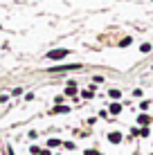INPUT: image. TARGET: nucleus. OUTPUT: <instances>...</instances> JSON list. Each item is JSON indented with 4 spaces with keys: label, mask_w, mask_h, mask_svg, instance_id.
I'll list each match as a JSON object with an SVG mask.
<instances>
[{
    "label": "nucleus",
    "mask_w": 153,
    "mask_h": 155,
    "mask_svg": "<svg viewBox=\"0 0 153 155\" xmlns=\"http://www.w3.org/2000/svg\"><path fill=\"white\" fill-rule=\"evenodd\" d=\"M68 54H70V50H52V52H47V58L50 61H59V58L68 56Z\"/></svg>",
    "instance_id": "nucleus-1"
},
{
    "label": "nucleus",
    "mask_w": 153,
    "mask_h": 155,
    "mask_svg": "<svg viewBox=\"0 0 153 155\" xmlns=\"http://www.w3.org/2000/svg\"><path fill=\"white\" fill-rule=\"evenodd\" d=\"M108 142H110V144H119V142H122V133L113 130V133L108 135Z\"/></svg>",
    "instance_id": "nucleus-2"
},
{
    "label": "nucleus",
    "mask_w": 153,
    "mask_h": 155,
    "mask_svg": "<svg viewBox=\"0 0 153 155\" xmlns=\"http://www.w3.org/2000/svg\"><path fill=\"white\" fill-rule=\"evenodd\" d=\"M79 63H75V65H59V68H52V72H63V70H79Z\"/></svg>",
    "instance_id": "nucleus-3"
},
{
    "label": "nucleus",
    "mask_w": 153,
    "mask_h": 155,
    "mask_svg": "<svg viewBox=\"0 0 153 155\" xmlns=\"http://www.w3.org/2000/svg\"><path fill=\"white\" fill-rule=\"evenodd\" d=\"M63 113H70V108L68 106H54L52 108V115H63Z\"/></svg>",
    "instance_id": "nucleus-4"
},
{
    "label": "nucleus",
    "mask_w": 153,
    "mask_h": 155,
    "mask_svg": "<svg viewBox=\"0 0 153 155\" xmlns=\"http://www.w3.org/2000/svg\"><path fill=\"white\" fill-rule=\"evenodd\" d=\"M138 124H142V126L146 128V126L151 124V117H149V115H140V117H138Z\"/></svg>",
    "instance_id": "nucleus-5"
},
{
    "label": "nucleus",
    "mask_w": 153,
    "mask_h": 155,
    "mask_svg": "<svg viewBox=\"0 0 153 155\" xmlns=\"http://www.w3.org/2000/svg\"><path fill=\"white\" fill-rule=\"evenodd\" d=\"M110 113H113V115H119V113H122V104H117V101H115V104H110Z\"/></svg>",
    "instance_id": "nucleus-6"
},
{
    "label": "nucleus",
    "mask_w": 153,
    "mask_h": 155,
    "mask_svg": "<svg viewBox=\"0 0 153 155\" xmlns=\"http://www.w3.org/2000/svg\"><path fill=\"white\" fill-rule=\"evenodd\" d=\"M75 92H77V85H75V81H70V85L65 88V94H70V97H72Z\"/></svg>",
    "instance_id": "nucleus-7"
},
{
    "label": "nucleus",
    "mask_w": 153,
    "mask_h": 155,
    "mask_svg": "<svg viewBox=\"0 0 153 155\" xmlns=\"http://www.w3.org/2000/svg\"><path fill=\"white\" fill-rule=\"evenodd\" d=\"M61 146V140H47V148H56Z\"/></svg>",
    "instance_id": "nucleus-8"
},
{
    "label": "nucleus",
    "mask_w": 153,
    "mask_h": 155,
    "mask_svg": "<svg viewBox=\"0 0 153 155\" xmlns=\"http://www.w3.org/2000/svg\"><path fill=\"white\" fill-rule=\"evenodd\" d=\"M110 99H119V97H122V92H119V90H110Z\"/></svg>",
    "instance_id": "nucleus-9"
},
{
    "label": "nucleus",
    "mask_w": 153,
    "mask_h": 155,
    "mask_svg": "<svg viewBox=\"0 0 153 155\" xmlns=\"http://www.w3.org/2000/svg\"><path fill=\"white\" fill-rule=\"evenodd\" d=\"M29 153H32V155H38V153H41V148H38V146H32V148H29Z\"/></svg>",
    "instance_id": "nucleus-10"
},
{
    "label": "nucleus",
    "mask_w": 153,
    "mask_h": 155,
    "mask_svg": "<svg viewBox=\"0 0 153 155\" xmlns=\"http://www.w3.org/2000/svg\"><path fill=\"white\" fill-rule=\"evenodd\" d=\"M63 146H65L68 151H72V148H75V142H65V144H63Z\"/></svg>",
    "instance_id": "nucleus-11"
},
{
    "label": "nucleus",
    "mask_w": 153,
    "mask_h": 155,
    "mask_svg": "<svg viewBox=\"0 0 153 155\" xmlns=\"http://www.w3.org/2000/svg\"><path fill=\"white\" fill-rule=\"evenodd\" d=\"M142 52H144V54H146V52H151V45H149V43H144V45H142Z\"/></svg>",
    "instance_id": "nucleus-12"
},
{
    "label": "nucleus",
    "mask_w": 153,
    "mask_h": 155,
    "mask_svg": "<svg viewBox=\"0 0 153 155\" xmlns=\"http://www.w3.org/2000/svg\"><path fill=\"white\" fill-rule=\"evenodd\" d=\"M38 155H52V151H50V148H41Z\"/></svg>",
    "instance_id": "nucleus-13"
},
{
    "label": "nucleus",
    "mask_w": 153,
    "mask_h": 155,
    "mask_svg": "<svg viewBox=\"0 0 153 155\" xmlns=\"http://www.w3.org/2000/svg\"><path fill=\"white\" fill-rule=\"evenodd\" d=\"M83 155H99V153H97V151H86Z\"/></svg>",
    "instance_id": "nucleus-14"
}]
</instances>
